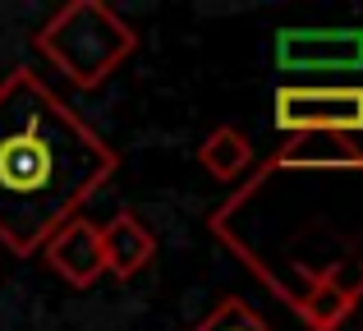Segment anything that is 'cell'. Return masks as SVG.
Wrapping results in <instances>:
<instances>
[{
	"mask_svg": "<svg viewBox=\"0 0 363 331\" xmlns=\"http://www.w3.org/2000/svg\"><path fill=\"white\" fill-rule=\"evenodd\" d=\"M120 170V152L33 69L0 79V244L33 258Z\"/></svg>",
	"mask_w": 363,
	"mask_h": 331,
	"instance_id": "obj_2",
	"label": "cell"
},
{
	"mask_svg": "<svg viewBox=\"0 0 363 331\" xmlns=\"http://www.w3.org/2000/svg\"><path fill=\"white\" fill-rule=\"evenodd\" d=\"M207 230L308 331H340L363 304L359 138H285L212 207Z\"/></svg>",
	"mask_w": 363,
	"mask_h": 331,
	"instance_id": "obj_1",
	"label": "cell"
},
{
	"mask_svg": "<svg viewBox=\"0 0 363 331\" xmlns=\"http://www.w3.org/2000/svg\"><path fill=\"white\" fill-rule=\"evenodd\" d=\"M272 120L285 138L294 134H363V83H285L276 88Z\"/></svg>",
	"mask_w": 363,
	"mask_h": 331,
	"instance_id": "obj_4",
	"label": "cell"
},
{
	"mask_svg": "<svg viewBox=\"0 0 363 331\" xmlns=\"http://www.w3.org/2000/svg\"><path fill=\"white\" fill-rule=\"evenodd\" d=\"M97 240H101V262H106V271L120 276V281H133L157 258V235L133 212H116L106 225H97Z\"/></svg>",
	"mask_w": 363,
	"mask_h": 331,
	"instance_id": "obj_7",
	"label": "cell"
},
{
	"mask_svg": "<svg viewBox=\"0 0 363 331\" xmlns=\"http://www.w3.org/2000/svg\"><path fill=\"white\" fill-rule=\"evenodd\" d=\"M194 331H276V327L267 322L257 308H248L244 299H221Z\"/></svg>",
	"mask_w": 363,
	"mask_h": 331,
	"instance_id": "obj_9",
	"label": "cell"
},
{
	"mask_svg": "<svg viewBox=\"0 0 363 331\" xmlns=\"http://www.w3.org/2000/svg\"><path fill=\"white\" fill-rule=\"evenodd\" d=\"M281 69H363V28H290L276 37Z\"/></svg>",
	"mask_w": 363,
	"mask_h": 331,
	"instance_id": "obj_5",
	"label": "cell"
},
{
	"mask_svg": "<svg viewBox=\"0 0 363 331\" xmlns=\"http://www.w3.org/2000/svg\"><path fill=\"white\" fill-rule=\"evenodd\" d=\"M46 253V267L55 271V276L65 281V286L74 290H88L101 281V271H106V262H101V240H97V225L83 221V216H74V221H65L60 230L51 235V240L42 244Z\"/></svg>",
	"mask_w": 363,
	"mask_h": 331,
	"instance_id": "obj_6",
	"label": "cell"
},
{
	"mask_svg": "<svg viewBox=\"0 0 363 331\" xmlns=\"http://www.w3.org/2000/svg\"><path fill=\"white\" fill-rule=\"evenodd\" d=\"M33 46L74 88H101L138 46V33L101 0H69L33 33Z\"/></svg>",
	"mask_w": 363,
	"mask_h": 331,
	"instance_id": "obj_3",
	"label": "cell"
},
{
	"mask_svg": "<svg viewBox=\"0 0 363 331\" xmlns=\"http://www.w3.org/2000/svg\"><path fill=\"white\" fill-rule=\"evenodd\" d=\"M198 166L212 179H221V184H235V179H244L248 166H253V143H248L235 125H216L212 134L198 143Z\"/></svg>",
	"mask_w": 363,
	"mask_h": 331,
	"instance_id": "obj_8",
	"label": "cell"
}]
</instances>
